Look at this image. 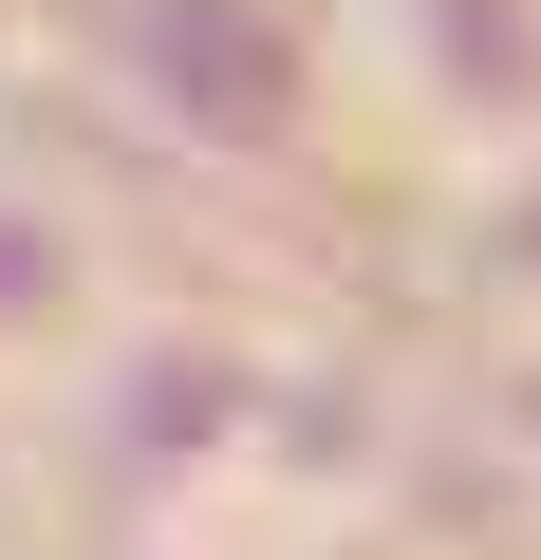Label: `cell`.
<instances>
[{
    "label": "cell",
    "mask_w": 541,
    "mask_h": 560,
    "mask_svg": "<svg viewBox=\"0 0 541 560\" xmlns=\"http://www.w3.org/2000/svg\"><path fill=\"white\" fill-rule=\"evenodd\" d=\"M75 57L187 168H299L337 131V57L299 0H75Z\"/></svg>",
    "instance_id": "6da1fadb"
},
{
    "label": "cell",
    "mask_w": 541,
    "mask_h": 560,
    "mask_svg": "<svg viewBox=\"0 0 541 560\" xmlns=\"http://www.w3.org/2000/svg\"><path fill=\"white\" fill-rule=\"evenodd\" d=\"M94 337H113V280H94V224L38 187H0V374H94Z\"/></svg>",
    "instance_id": "7a4b0ae2"
},
{
    "label": "cell",
    "mask_w": 541,
    "mask_h": 560,
    "mask_svg": "<svg viewBox=\"0 0 541 560\" xmlns=\"http://www.w3.org/2000/svg\"><path fill=\"white\" fill-rule=\"evenodd\" d=\"M205 560H411V541H374V523H281V541H205Z\"/></svg>",
    "instance_id": "3957f363"
}]
</instances>
